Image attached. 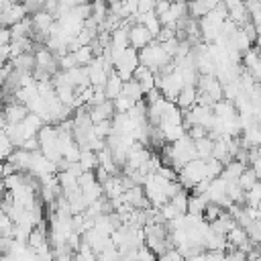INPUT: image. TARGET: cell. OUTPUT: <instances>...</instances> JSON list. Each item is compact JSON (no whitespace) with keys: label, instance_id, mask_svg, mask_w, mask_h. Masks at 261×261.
Returning <instances> with one entry per match:
<instances>
[{"label":"cell","instance_id":"277c9868","mask_svg":"<svg viewBox=\"0 0 261 261\" xmlns=\"http://www.w3.org/2000/svg\"><path fill=\"white\" fill-rule=\"evenodd\" d=\"M257 181H259V179H257L255 171H253L251 167H247V169H245V173H243V175H241V179H239V186H241L245 192H249Z\"/></svg>","mask_w":261,"mask_h":261},{"label":"cell","instance_id":"7a4b0ae2","mask_svg":"<svg viewBox=\"0 0 261 261\" xmlns=\"http://www.w3.org/2000/svg\"><path fill=\"white\" fill-rule=\"evenodd\" d=\"M122 86H124V80L114 71V73H110V77H108V82H106V86H104V92H106V98L108 100H116L120 94H122Z\"/></svg>","mask_w":261,"mask_h":261},{"label":"cell","instance_id":"6da1fadb","mask_svg":"<svg viewBox=\"0 0 261 261\" xmlns=\"http://www.w3.org/2000/svg\"><path fill=\"white\" fill-rule=\"evenodd\" d=\"M128 41H130V47H133V49L143 51V49L149 47L155 39H153V35L149 33V29H147L145 24L137 22V24H133V27L128 29Z\"/></svg>","mask_w":261,"mask_h":261},{"label":"cell","instance_id":"3957f363","mask_svg":"<svg viewBox=\"0 0 261 261\" xmlns=\"http://www.w3.org/2000/svg\"><path fill=\"white\" fill-rule=\"evenodd\" d=\"M206 208H208V200H206L204 196H196V194H192V196H190L188 214H192V216H204Z\"/></svg>","mask_w":261,"mask_h":261},{"label":"cell","instance_id":"8992f818","mask_svg":"<svg viewBox=\"0 0 261 261\" xmlns=\"http://www.w3.org/2000/svg\"><path fill=\"white\" fill-rule=\"evenodd\" d=\"M186 261H208V257H206V251H204V253H198V255H192V257H188Z\"/></svg>","mask_w":261,"mask_h":261},{"label":"cell","instance_id":"5b68a950","mask_svg":"<svg viewBox=\"0 0 261 261\" xmlns=\"http://www.w3.org/2000/svg\"><path fill=\"white\" fill-rule=\"evenodd\" d=\"M159 261H186V257H184L177 249H169V251H165V253L159 257Z\"/></svg>","mask_w":261,"mask_h":261}]
</instances>
